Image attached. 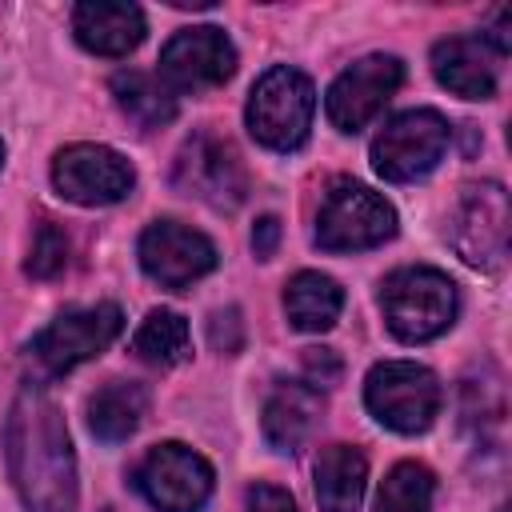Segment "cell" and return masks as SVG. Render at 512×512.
<instances>
[{"mask_svg":"<svg viewBox=\"0 0 512 512\" xmlns=\"http://www.w3.org/2000/svg\"><path fill=\"white\" fill-rule=\"evenodd\" d=\"M8 468L28 512L76 508V456L56 400L24 388L8 416Z\"/></svg>","mask_w":512,"mask_h":512,"instance_id":"cell-1","label":"cell"},{"mask_svg":"<svg viewBox=\"0 0 512 512\" xmlns=\"http://www.w3.org/2000/svg\"><path fill=\"white\" fill-rule=\"evenodd\" d=\"M380 308L396 340L424 344L452 328L460 296H456V284L440 268L420 264V268H396L380 284Z\"/></svg>","mask_w":512,"mask_h":512,"instance_id":"cell-2","label":"cell"},{"mask_svg":"<svg viewBox=\"0 0 512 512\" xmlns=\"http://www.w3.org/2000/svg\"><path fill=\"white\" fill-rule=\"evenodd\" d=\"M312 116H316V88L300 68H288V64L268 68L252 84V96L244 108L248 132L272 152L300 148L308 140Z\"/></svg>","mask_w":512,"mask_h":512,"instance_id":"cell-3","label":"cell"},{"mask_svg":"<svg viewBox=\"0 0 512 512\" xmlns=\"http://www.w3.org/2000/svg\"><path fill=\"white\" fill-rule=\"evenodd\" d=\"M364 404L384 428L400 436H416L436 424L444 388L436 372L416 360H384L364 380Z\"/></svg>","mask_w":512,"mask_h":512,"instance_id":"cell-4","label":"cell"},{"mask_svg":"<svg viewBox=\"0 0 512 512\" xmlns=\"http://www.w3.org/2000/svg\"><path fill=\"white\" fill-rule=\"evenodd\" d=\"M392 232H396V208L368 184L336 180L324 192L316 216V244L324 252H364L392 240Z\"/></svg>","mask_w":512,"mask_h":512,"instance_id":"cell-5","label":"cell"},{"mask_svg":"<svg viewBox=\"0 0 512 512\" xmlns=\"http://www.w3.org/2000/svg\"><path fill=\"white\" fill-rule=\"evenodd\" d=\"M448 140H452V128H448V120L436 108L400 112V116H392L376 132V140H372V168L384 180H392V184L420 180V176H428L444 160Z\"/></svg>","mask_w":512,"mask_h":512,"instance_id":"cell-6","label":"cell"},{"mask_svg":"<svg viewBox=\"0 0 512 512\" xmlns=\"http://www.w3.org/2000/svg\"><path fill=\"white\" fill-rule=\"evenodd\" d=\"M124 332V312L120 304H92V308H68L60 312L32 344V360L40 364L44 376H64L76 364L100 356L116 336Z\"/></svg>","mask_w":512,"mask_h":512,"instance_id":"cell-7","label":"cell"},{"mask_svg":"<svg viewBox=\"0 0 512 512\" xmlns=\"http://www.w3.org/2000/svg\"><path fill=\"white\" fill-rule=\"evenodd\" d=\"M448 236L464 264H472L480 272H496L508 256V192H504V184H496V180L468 184L456 200Z\"/></svg>","mask_w":512,"mask_h":512,"instance_id":"cell-8","label":"cell"},{"mask_svg":"<svg viewBox=\"0 0 512 512\" xmlns=\"http://www.w3.org/2000/svg\"><path fill=\"white\" fill-rule=\"evenodd\" d=\"M212 484V464L176 440L156 444L136 468V488L156 512H200L212 496Z\"/></svg>","mask_w":512,"mask_h":512,"instance_id":"cell-9","label":"cell"},{"mask_svg":"<svg viewBox=\"0 0 512 512\" xmlns=\"http://www.w3.org/2000/svg\"><path fill=\"white\" fill-rule=\"evenodd\" d=\"M236 72V48L224 28L200 24V28H180L164 48H160V80L168 92H208L220 88Z\"/></svg>","mask_w":512,"mask_h":512,"instance_id":"cell-10","label":"cell"},{"mask_svg":"<svg viewBox=\"0 0 512 512\" xmlns=\"http://www.w3.org/2000/svg\"><path fill=\"white\" fill-rule=\"evenodd\" d=\"M400 84H404V64L396 56H384V52L364 56L332 80L324 96L328 120L340 132H360L384 112V104L400 92Z\"/></svg>","mask_w":512,"mask_h":512,"instance_id":"cell-11","label":"cell"},{"mask_svg":"<svg viewBox=\"0 0 512 512\" xmlns=\"http://www.w3.org/2000/svg\"><path fill=\"white\" fill-rule=\"evenodd\" d=\"M52 184L64 200L84 204V208H100V204H116L132 192L136 172L132 164L104 144H68L56 152L52 160Z\"/></svg>","mask_w":512,"mask_h":512,"instance_id":"cell-12","label":"cell"},{"mask_svg":"<svg viewBox=\"0 0 512 512\" xmlns=\"http://www.w3.org/2000/svg\"><path fill=\"white\" fill-rule=\"evenodd\" d=\"M136 252H140V268L156 284H164L172 292L196 284L200 276H208L216 268V244L204 232H196V228H188L180 220L148 224Z\"/></svg>","mask_w":512,"mask_h":512,"instance_id":"cell-13","label":"cell"},{"mask_svg":"<svg viewBox=\"0 0 512 512\" xmlns=\"http://www.w3.org/2000/svg\"><path fill=\"white\" fill-rule=\"evenodd\" d=\"M176 184L188 196H196V200H204L212 208H236L244 200V192H248V176H244V164H240L236 148L228 140H220V136H208V132L192 136L180 148Z\"/></svg>","mask_w":512,"mask_h":512,"instance_id":"cell-14","label":"cell"},{"mask_svg":"<svg viewBox=\"0 0 512 512\" xmlns=\"http://www.w3.org/2000/svg\"><path fill=\"white\" fill-rule=\"evenodd\" d=\"M72 32L96 56H128L144 40V12L124 0H84L72 8Z\"/></svg>","mask_w":512,"mask_h":512,"instance_id":"cell-15","label":"cell"},{"mask_svg":"<svg viewBox=\"0 0 512 512\" xmlns=\"http://www.w3.org/2000/svg\"><path fill=\"white\" fill-rule=\"evenodd\" d=\"M436 80L464 100H488L496 92V56L480 36H448L432 48Z\"/></svg>","mask_w":512,"mask_h":512,"instance_id":"cell-16","label":"cell"},{"mask_svg":"<svg viewBox=\"0 0 512 512\" xmlns=\"http://www.w3.org/2000/svg\"><path fill=\"white\" fill-rule=\"evenodd\" d=\"M320 412H324L320 388H312L308 380H288L264 404V440L276 452H300L312 440Z\"/></svg>","mask_w":512,"mask_h":512,"instance_id":"cell-17","label":"cell"},{"mask_svg":"<svg viewBox=\"0 0 512 512\" xmlns=\"http://www.w3.org/2000/svg\"><path fill=\"white\" fill-rule=\"evenodd\" d=\"M368 480V460L352 444H332L316 460V500L320 512H360Z\"/></svg>","mask_w":512,"mask_h":512,"instance_id":"cell-18","label":"cell"},{"mask_svg":"<svg viewBox=\"0 0 512 512\" xmlns=\"http://www.w3.org/2000/svg\"><path fill=\"white\" fill-rule=\"evenodd\" d=\"M344 288L324 272H296L284 288V312L300 332H328L340 320Z\"/></svg>","mask_w":512,"mask_h":512,"instance_id":"cell-19","label":"cell"},{"mask_svg":"<svg viewBox=\"0 0 512 512\" xmlns=\"http://www.w3.org/2000/svg\"><path fill=\"white\" fill-rule=\"evenodd\" d=\"M148 412V392L132 380H108L92 400H88V428L104 444L128 440Z\"/></svg>","mask_w":512,"mask_h":512,"instance_id":"cell-20","label":"cell"},{"mask_svg":"<svg viewBox=\"0 0 512 512\" xmlns=\"http://www.w3.org/2000/svg\"><path fill=\"white\" fill-rule=\"evenodd\" d=\"M112 96L120 104V112L136 124V128H160L176 116V96L168 92V84L152 72H140V68H128V72H116L112 76Z\"/></svg>","mask_w":512,"mask_h":512,"instance_id":"cell-21","label":"cell"},{"mask_svg":"<svg viewBox=\"0 0 512 512\" xmlns=\"http://www.w3.org/2000/svg\"><path fill=\"white\" fill-rule=\"evenodd\" d=\"M132 352L144 360V364H156V368H172L180 360L192 356V332H188V320L172 308H152L144 316V324L136 328L132 336Z\"/></svg>","mask_w":512,"mask_h":512,"instance_id":"cell-22","label":"cell"},{"mask_svg":"<svg viewBox=\"0 0 512 512\" xmlns=\"http://www.w3.org/2000/svg\"><path fill=\"white\" fill-rule=\"evenodd\" d=\"M432 496H436L432 468L416 460H400L380 484L376 512H432Z\"/></svg>","mask_w":512,"mask_h":512,"instance_id":"cell-23","label":"cell"},{"mask_svg":"<svg viewBox=\"0 0 512 512\" xmlns=\"http://www.w3.org/2000/svg\"><path fill=\"white\" fill-rule=\"evenodd\" d=\"M68 264V236L56 228V220H40L36 240H32V256H28V276L48 280Z\"/></svg>","mask_w":512,"mask_h":512,"instance_id":"cell-24","label":"cell"},{"mask_svg":"<svg viewBox=\"0 0 512 512\" xmlns=\"http://www.w3.org/2000/svg\"><path fill=\"white\" fill-rule=\"evenodd\" d=\"M208 340H212V348H220V352H236V348H240V340H244L240 312H236V308L216 312V316H212V324H208Z\"/></svg>","mask_w":512,"mask_h":512,"instance_id":"cell-25","label":"cell"},{"mask_svg":"<svg viewBox=\"0 0 512 512\" xmlns=\"http://www.w3.org/2000/svg\"><path fill=\"white\" fill-rule=\"evenodd\" d=\"M304 368H308V384L312 388H328V384H336V376H340V360L328 352V348H308L304 352Z\"/></svg>","mask_w":512,"mask_h":512,"instance_id":"cell-26","label":"cell"},{"mask_svg":"<svg viewBox=\"0 0 512 512\" xmlns=\"http://www.w3.org/2000/svg\"><path fill=\"white\" fill-rule=\"evenodd\" d=\"M248 512H296V500L276 484H256L248 492Z\"/></svg>","mask_w":512,"mask_h":512,"instance_id":"cell-27","label":"cell"},{"mask_svg":"<svg viewBox=\"0 0 512 512\" xmlns=\"http://www.w3.org/2000/svg\"><path fill=\"white\" fill-rule=\"evenodd\" d=\"M276 240H280V220L276 216H264L256 228H252V248H256V256H272L276 252Z\"/></svg>","mask_w":512,"mask_h":512,"instance_id":"cell-28","label":"cell"},{"mask_svg":"<svg viewBox=\"0 0 512 512\" xmlns=\"http://www.w3.org/2000/svg\"><path fill=\"white\" fill-rule=\"evenodd\" d=\"M0 168H4V144H0Z\"/></svg>","mask_w":512,"mask_h":512,"instance_id":"cell-29","label":"cell"},{"mask_svg":"<svg viewBox=\"0 0 512 512\" xmlns=\"http://www.w3.org/2000/svg\"><path fill=\"white\" fill-rule=\"evenodd\" d=\"M500 512H504V508H500Z\"/></svg>","mask_w":512,"mask_h":512,"instance_id":"cell-30","label":"cell"}]
</instances>
